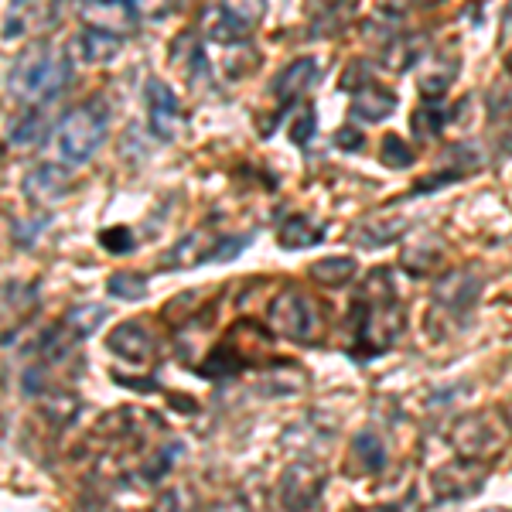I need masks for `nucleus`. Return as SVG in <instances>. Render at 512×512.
<instances>
[{"instance_id":"nucleus-37","label":"nucleus","mask_w":512,"mask_h":512,"mask_svg":"<svg viewBox=\"0 0 512 512\" xmlns=\"http://www.w3.org/2000/svg\"><path fill=\"white\" fill-rule=\"evenodd\" d=\"M417 4H424V7H437V4H444V0H417Z\"/></svg>"},{"instance_id":"nucleus-28","label":"nucleus","mask_w":512,"mask_h":512,"mask_svg":"<svg viewBox=\"0 0 512 512\" xmlns=\"http://www.w3.org/2000/svg\"><path fill=\"white\" fill-rule=\"evenodd\" d=\"M379 161H383L386 168H393V171H407L417 158H414V151H410L407 140L396 137V134H386L383 144H379Z\"/></svg>"},{"instance_id":"nucleus-9","label":"nucleus","mask_w":512,"mask_h":512,"mask_svg":"<svg viewBox=\"0 0 512 512\" xmlns=\"http://www.w3.org/2000/svg\"><path fill=\"white\" fill-rule=\"evenodd\" d=\"M106 349L113 355H120L123 362H134V366H147V362L158 359L154 335L147 332L140 321H123V325L113 328V332L106 335Z\"/></svg>"},{"instance_id":"nucleus-30","label":"nucleus","mask_w":512,"mask_h":512,"mask_svg":"<svg viewBox=\"0 0 512 512\" xmlns=\"http://www.w3.org/2000/svg\"><path fill=\"white\" fill-rule=\"evenodd\" d=\"M424 243L427 239H420V243L414 246H407V253H403V267L407 270H414V274H427V270H434L437 263H441V243H431V250H424Z\"/></svg>"},{"instance_id":"nucleus-20","label":"nucleus","mask_w":512,"mask_h":512,"mask_svg":"<svg viewBox=\"0 0 512 512\" xmlns=\"http://www.w3.org/2000/svg\"><path fill=\"white\" fill-rule=\"evenodd\" d=\"M321 233H325V229L315 226L308 216H291V219L280 222L277 243L284 246V250H308V246L321 243Z\"/></svg>"},{"instance_id":"nucleus-15","label":"nucleus","mask_w":512,"mask_h":512,"mask_svg":"<svg viewBox=\"0 0 512 512\" xmlns=\"http://www.w3.org/2000/svg\"><path fill=\"white\" fill-rule=\"evenodd\" d=\"M393 110H396L393 89H383V86H376V82H366L362 89H355V99H352V117L355 120L376 123V120L390 117Z\"/></svg>"},{"instance_id":"nucleus-23","label":"nucleus","mask_w":512,"mask_h":512,"mask_svg":"<svg viewBox=\"0 0 512 512\" xmlns=\"http://www.w3.org/2000/svg\"><path fill=\"white\" fill-rule=\"evenodd\" d=\"M103 318H106V308H103V304H79V308H72L62 321H65V325H69L79 338H89L99 325H103Z\"/></svg>"},{"instance_id":"nucleus-6","label":"nucleus","mask_w":512,"mask_h":512,"mask_svg":"<svg viewBox=\"0 0 512 512\" xmlns=\"http://www.w3.org/2000/svg\"><path fill=\"white\" fill-rule=\"evenodd\" d=\"M250 243V236H216L209 229H198V233L181 236L168 253L161 256L164 270L175 267H198V263H219V260H233L243 253V246Z\"/></svg>"},{"instance_id":"nucleus-17","label":"nucleus","mask_w":512,"mask_h":512,"mask_svg":"<svg viewBox=\"0 0 512 512\" xmlns=\"http://www.w3.org/2000/svg\"><path fill=\"white\" fill-rule=\"evenodd\" d=\"M76 45H79V55L86 62L103 65L110 59H117V55L123 52V35H113V31H103V28H86L76 38Z\"/></svg>"},{"instance_id":"nucleus-38","label":"nucleus","mask_w":512,"mask_h":512,"mask_svg":"<svg viewBox=\"0 0 512 512\" xmlns=\"http://www.w3.org/2000/svg\"><path fill=\"white\" fill-rule=\"evenodd\" d=\"M506 69H509V72H512V52H509V55H506Z\"/></svg>"},{"instance_id":"nucleus-16","label":"nucleus","mask_w":512,"mask_h":512,"mask_svg":"<svg viewBox=\"0 0 512 512\" xmlns=\"http://www.w3.org/2000/svg\"><path fill=\"white\" fill-rule=\"evenodd\" d=\"M202 31L209 41H216V45H239V41H246L253 35L250 24H243L239 18L226 11L222 4H216L212 11H205V21H202Z\"/></svg>"},{"instance_id":"nucleus-3","label":"nucleus","mask_w":512,"mask_h":512,"mask_svg":"<svg viewBox=\"0 0 512 512\" xmlns=\"http://www.w3.org/2000/svg\"><path fill=\"white\" fill-rule=\"evenodd\" d=\"M106 134H110V110H106L99 99H86L79 103L69 117L62 120L59 134H55V147H59V158L69 168L93 161V154L103 147Z\"/></svg>"},{"instance_id":"nucleus-14","label":"nucleus","mask_w":512,"mask_h":512,"mask_svg":"<svg viewBox=\"0 0 512 512\" xmlns=\"http://www.w3.org/2000/svg\"><path fill=\"white\" fill-rule=\"evenodd\" d=\"M69 171L62 164H38L24 175V195L35 205H52L69 192Z\"/></svg>"},{"instance_id":"nucleus-13","label":"nucleus","mask_w":512,"mask_h":512,"mask_svg":"<svg viewBox=\"0 0 512 512\" xmlns=\"http://www.w3.org/2000/svg\"><path fill=\"white\" fill-rule=\"evenodd\" d=\"M315 82H318V59L301 55V59H294L291 65H284V69L277 72V79L270 82V89H274V96L280 99V103L291 106L308 93Z\"/></svg>"},{"instance_id":"nucleus-39","label":"nucleus","mask_w":512,"mask_h":512,"mask_svg":"<svg viewBox=\"0 0 512 512\" xmlns=\"http://www.w3.org/2000/svg\"><path fill=\"white\" fill-rule=\"evenodd\" d=\"M328 4H335V0H328Z\"/></svg>"},{"instance_id":"nucleus-7","label":"nucleus","mask_w":512,"mask_h":512,"mask_svg":"<svg viewBox=\"0 0 512 512\" xmlns=\"http://www.w3.org/2000/svg\"><path fill=\"white\" fill-rule=\"evenodd\" d=\"M492 461H478V458H454L448 465H441L431 475L434 485V502H468L472 495L485 489V478H489Z\"/></svg>"},{"instance_id":"nucleus-10","label":"nucleus","mask_w":512,"mask_h":512,"mask_svg":"<svg viewBox=\"0 0 512 512\" xmlns=\"http://www.w3.org/2000/svg\"><path fill=\"white\" fill-rule=\"evenodd\" d=\"M478 291H482L478 274L461 267V270H451V274L434 287V301H437V308H444L448 315H468L472 304L478 301Z\"/></svg>"},{"instance_id":"nucleus-32","label":"nucleus","mask_w":512,"mask_h":512,"mask_svg":"<svg viewBox=\"0 0 512 512\" xmlns=\"http://www.w3.org/2000/svg\"><path fill=\"white\" fill-rule=\"evenodd\" d=\"M99 246L103 250H110V253H130L137 246V239H134V229H127V226H110V229H103V236H99Z\"/></svg>"},{"instance_id":"nucleus-12","label":"nucleus","mask_w":512,"mask_h":512,"mask_svg":"<svg viewBox=\"0 0 512 512\" xmlns=\"http://www.w3.org/2000/svg\"><path fill=\"white\" fill-rule=\"evenodd\" d=\"M82 18L89 21V28L127 35V31L137 28L140 11L130 0H86V4H82Z\"/></svg>"},{"instance_id":"nucleus-29","label":"nucleus","mask_w":512,"mask_h":512,"mask_svg":"<svg viewBox=\"0 0 512 512\" xmlns=\"http://www.w3.org/2000/svg\"><path fill=\"white\" fill-rule=\"evenodd\" d=\"M178 454H181V444L178 441H168L161 451L151 454V461H147L144 468H140V478H144V482H161V478L168 475L171 468H175Z\"/></svg>"},{"instance_id":"nucleus-24","label":"nucleus","mask_w":512,"mask_h":512,"mask_svg":"<svg viewBox=\"0 0 512 512\" xmlns=\"http://www.w3.org/2000/svg\"><path fill=\"white\" fill-rule=\"evenodd\" d=\"M106 291L120 297V301H140L147 294V277L134 274V270H117V274L106 280Z\"/></svg>"},{"instance_id":"nucleus-26","label":"nucleus","mask_w":512,"mask_h":512,"mask_svg":"<svg viewBox=\"0 0 512 512\" xmlns=\"http://www.w3.org/2000/svg\"><path fill=\"white\" fill-rule=\"evenodd\" d=\"M79 396L76 393H52L45 396V417L52 420L55 427H69L72 420H76L79 414Z\"/></svg>"},{"instance_id":"nucleus-35","label":"nucleus","mask_w":512,"mask_h":512,"mask_svg":"<svg viewBox=\"0 0 512 512\" xmlns=\"http://www.w3.org/2000/svg\"><path fill=\"white\" fill-rule=\"evenodd\" d=\"M335 144L342 147V151H355V147H362V134L355 127H342L335 134Z\"/></svg>"},{"instance_id":"nucleus-34","label":"nucleus","mask_w":512,"mask_h":512,"mask_svg":"<svg viewBox=\"0 0 512 512\" xmlns=\"http://www.w3.org/2000/svg\"><path fill=\"white\" fill-rule=\"evenodd\" d=\"M222 7H226L233 18H239L243 24H250V28H256L260 24V18H263V0H222Z\"/></svg>"},{"instance_id":"nucleus-11","label":"nucleus","mask_w":512,"mask_h":512,"mask_svg":"<svg viewBox=\"0 0 512 512\" xmlns=\"http://www.w3.org/2000/svg\"><path fill=\"white\" fill-rule=\"evenodd\" d=\"M325 478L311 465H291L280 478V506L284 509H311L321 499Z\"/></svg>"},{"instance_id":"nucleus-5","label":"nucleus","mask_w":512,"mask_h":512,"mask_svg":"<svg viewBox=\"0 0 512 512\" xmlns=\"http://www.w3.org/2000/svg\"><path fill=\"white\" fill-rule=\"evenodd\" d=\"M267 328L277 332L287 342L311 345L325 335V315H321V304L311 294L297 291H280L267 308Z\"/></svg>"},{"instance_id":"nucleus-8","label":"nucleus","mask_w":512,"mask_h":512,"mask_svg":"<svg viewBox=\"0 0 512 512\" xmlns=\"http://www.w3.org/2000/svg\"><path fill=\"white\" fill-rule=\"evenodd\" d=\"M144 99H147V130L158 140H175L181 130V106L175 89L161 79H151L144 86Z\"/></svg>"},{"instance_id":"nucleus-4","label":"nucleus","mask_w":512,"mask_h":512,"mask_svg":"<svg viewBox=\"0 0 512 512\" xmlns=\"http://www.w3.org/2000/svg\"><path fill=\"white\" fill-rule=\"evenodd\" d=\"M448 441L461 458L495 461L512 441V427L502 410H478L454 420Z\"/></svg>"},{"instance_id":"nucleus-21","label":"nucleus","mask_w":512,"mask_h":512,"mask_svg":"<svg viewBox=\"0 0 512 512\" xmlns=\"http://www.w3.org/2000/svg\"><path fill=\"white\" fill-rule=\"evenodd\" d=\"M355 260L352 256H325V260L311 263V280L321 287H342L355 277Z\"/></svg>"},{"instance_id":"nucleus-25","label":"nucleus","mask_w":512,"mask_h":512,"mask_svg":"<svg viewBox=\"0 0 512 512\" xmlns=\"http://www.w3.org/2000/svg\"><path fill=\"white\" fill-rule=\"evenodd\" d=\"M454 69H458V65L448 62V59L434 62L427 72H420V93H424V96H444L451 89V82H454Z\"/></svg>"},{"instance_id":"nucleus-22","label":"nucleus","mask_w":512,"mask_h":512,"mask_svg":"<svg viewBox=\"0 0 512 512\" xmlns=\"http://www.w3.org/2000/svg\"><path fill=\"white\" fill-rule=\"evenodd\" d=\"M444 123H448V113L441 106V96H427V103L414 113V134L420 140H431L441 134Z\"/></svg>"},{"instance_id":"nucleus-31","label":"nucleus","mask_w":512,"mask_h":512,"mask_svg":"<svg viewBox=\"0 0 512 512\" xmlns=\"http://www.w3.org/2000/svg\"><path fill=\"white\" fill-rule=\"evenodd\" d=\"M41 134H45V117H41V110H28L21 120H14L7 140H11V144H18V147H28V144H35Z\"/></svg>"},{"instance_id":"nucleus-27","label":"nucleus","mask_w":512,"mask_h":512,"mask_svg":"<svg viewBox=\"0 0 512 512\" xmlns=\"http://www.w3.org/2000/svg\"><path fill=\"white\" fill-rule=\"evenodd\" d=\"M420 55V38H400V41H390L383 52V65L390 72H403L417 62Z\"/></svg>"},{"instance_id":"nucleus-2","label":"nucleus","mask_w":512,"mask_h":512,"mask_svg":"<svg viewBox=\"0 0 512 512\" xmlns=\"http://www.w3.org/2000/svg\"><path fill=\"white\" fill-rule=\"evenodd\" d=\"M69 79H72L69 52L48 45V41H38V45L24 48L18 62L7 69V93L28 106H41L59 99L62 89L69 86Z\"/></svg>"},{"instance_id":"nucleus-19","label":"nucleus","mask_w":512,"mask_h":512,"mask_svg":"<svg viewBox=\"0 0 512 512\" xmlns=\"http://www.w3.org/2000/svg\"><path fill=\"white\" fill-rule=\"evenodd\" d=\"M352 458L359 461V468L366 475H379L386 468V444H383V437H379L376 431H359L352 437Z\"/></svg>"},{"instance_id":"nucleus-1","label":"nucleus","mask_w":512,"mask_h":512,"mask_svg":"<svg viewBox=\"0 0 512 512\" xmlns=\"http://www.w3.org/2000/svg\"><path fill=\"white\" fill-rule=\"evenodd\" d=\"M403 308L396 304L393 270L379 267L362 284L359 297L352 304V328H355V355L359 359H376V355L390 352L396 338L403 335Z\"/></svg>"},{"instance_id":"nucleus-33","label":"nucleus","mask_w":512,"mask_h":512,"mask_svg":"<svg viewBox=\"0 0 512 512\" xmlns=\"http://www.w3.org/2000/svg\"><path fill=\"white\" fill-rule=\"evenodd\" d=\"M315 127H318L315 110H311V106H304V110L291 120V127H287V137H291L297 147H304L311 137H315Z\"/></svg>"},{"instance_id":"nucleus-36","label":"nucleus","mask_w":512,"mask_h":512,"mask_svg":"<svg viewBox=\"0 0 512 512\" xmlns=\"http://www.w3.org/2000/svg\"><path fill=\"white\" fill-rule=\"evenodd\" d=\"M502 38H512V0L506 7V18H502Z\"/></svg>"},{"instance_id":"nucleus-18","label":"nucleus","mask_w":512,"mask_h":512,"mask_svg":"<svg viewBox=\"0 0 512 512\" xmlns=\"http://www.w3.org/2000/svg\"><path fill=\"white\" fill-rule=\"evenodd\" d=\"M403 233V219H366L359 226H352L349 239L355 246H366V250H379V246L393 243Z\"/></svg>"}]
</instances>
